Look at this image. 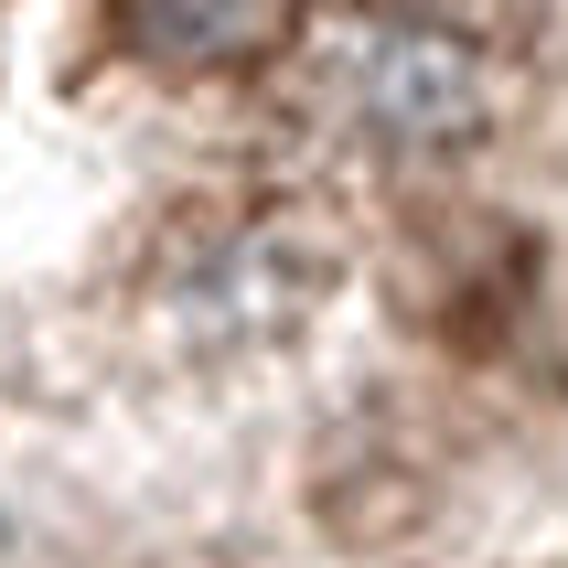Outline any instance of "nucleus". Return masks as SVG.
<instances>
[{"instance_id":"1","label":"nucleus","mask_w":568,"mask_h":568,"mask_svg":"<svg viewBox=\"0 0 568 568\" xmlns=\"http://www.w3.org/2000/svg\"><path fill=\"white\" fill-rule=\"evenodd\" d=\"M515 32L494 0H301L268 43V108L301 183H440L515 119Z\"/></svg>"},{"instance_id":"2","label":"nucleus","mask_w":568,"mask_h":568,"mask_svg":"<svg viewBox=\"0 0 568 568\" xmlns=\"http://www.w3.org/2000/svg\"><path fill=\"white\" fill-rule=\"evenodd\" d=\"M333 215L312 193H204L151 236L140 257V312L172 354L193 365H247L312 333V312L333 301Z\"/></svg>"},{"instance_id":"3","label":"nucleus","mask_w":568,"mask_h":568,"mask_svg":"<svg viewBox=\"0 0 568 568\" xmlns=\"http://www.w3.org/2000/svg\"><path fill=\"white\" fill-rule=\"evenodd\" d=\"M301 0H108V43L151 75H215L290 32Z\"/></svg>"}]
</instances>
